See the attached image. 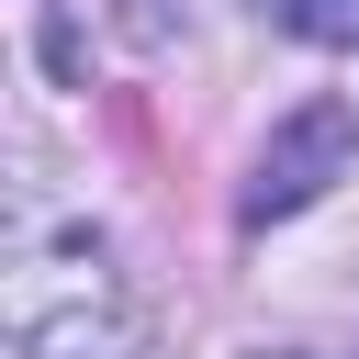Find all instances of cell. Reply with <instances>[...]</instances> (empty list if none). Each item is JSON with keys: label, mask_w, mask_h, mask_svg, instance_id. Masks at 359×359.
I'll list each match as a JSON object with an SVG mask.
<instances>
[{"label": "cell", "mask_w": 359, "mask_h": 359, "mask_svg": "<svg viewBox=\"0 0 359 359\" xmlns=\"http://www.w3.org/2000/svg\"><path fill=\"white\" fill-rule=\"evenodd\" d=\"M348 146H359V123H348V101H303L269 146H258V168H247V224H280V213H303L337 168H348Z\"/></svg>", "instance_id": "cell-2"}, {"label": "cell", "mask_w": 359, "mask_h": 359, "mask_svg": "<svg viewBox=\"0 0 359 359\" xmlns=\"http://www.w3.org/2000/svg\"><path fill=\"white\" fill-rule=\"evenodd\" d=\"M0 314H11V337H22L34 359H112V348L135 337L123 280H112V258H101L90 236L56 247V258H22L11 292H0Z\"/></svg>", "instance_id": "cell-1"}, {"label": "cell", "mask_w": 359, "mask_h": 359, "mask_svg": "<svg viewBox=\"0 0 359 359\" xmlns=\"http://www.w3.org/2000/svg\"><path fill=\"white\" fill-rule=\"evenodd\" d=\"M280 22L303 45H359V0H280Z\"/></svg>", "instance_id": "cell-3"}]
</instances>
